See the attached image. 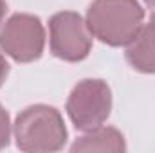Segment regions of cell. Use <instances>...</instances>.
<instances>
[{
	"label": "cell",
	"mask_w": 155,
	"mask_h": 153,
	"mask_svg": "<svg viewBox=\"0 0 155 153\" xmlns=\"http://www.w3.org/2000/svg\"><path fill=\"white\" fill-rule=\"evenodd\" d=\"M85 22L99 41L110 47H126L143 29L144 9L137 0H94Z\"/></svg>",
	"instance_id": "obj_1"
},
{
	"label": "cell",
	"mask_w": 155,
	"mask_h": 153,
	"mask_svg": "<svg viewBox=\"0 0 155 153\" xmlns=\"http://www.w3.org/2000/svg\"><path fill=\"white\" fill-rule=\"evenodd\" d=\"M16 148L25 153L60 151L67 142V128L61 114L49 105H33L15 121Z\"/></svg>",
	"instance_id": "obj_2"
},
{
	"label": "cell",
	"mask_w": 155,
	"mask_h": 153,
	"mask_svg": "<svg viewBox=\"0 0 155 153\" xmlns=\"http://www.w3.org/2000/svg\"><path fill=\"white\" fill-rule=\"evenodd\" d=\"M112 90L103 79H83L72 88L67 99V114L81 132H90L110 117Z\"/></svg>",
	"instance_id": "obj_3"
},
{
	"label": "cell",
	"mask_w": 155,
	"mask_h": 153,
	"mask_svg": "<svg viewBox=\"0 0 155 153\" xmlns=\"http://www.w3.org/2000/svg\"><path fill=\"white\" fill-rule=\"evenodd\" d=\"M0 47L18 63H31L38 60L45 47L41 20L25 13L13 15L0 27Z\"/></svg>",
	"instance_id": "obj_4"
},
{
	"label": "cell",
	"mask_w": 155,
	"mask_h": 153,
	"mask_svg": "<svg viewBox=\"0 0 155 153\" xmlns=\"http://www.w3.org/2000/svg\"><path fill=\"white\" fill-rule=\"evenodd\" d=\"M51 52L69 63L83 61L92 50V34L87 22L74 11L56 13L49 20Z\"/></svg>",
	"instance_id": "obj_5"
},
{
	"label": "cell",
	"mask_w": 155,
	"mask_h": 153,
	"mask_svg": "<svg viewBox=\"0 0 155 153\" xmlns=\"http://www.w3.org/2000/svg\"><path fill=\"white\" fill-rule=\"evenodd\" d=\"M126 61L132 69L143 74H155V13L150 24L126 45Z\"/></svg>",
	"instance_id": "obj_6"
},
{
	"label": "cell",
	"mask_w": 155,
	"mask_h": 153,
	"mask_svg": "<svg viewBox=\"0 0 155 153\" xmlns=\"http://www.w3.org/2000/svg\"><path fill=\"white\" fill-rule=\"evenodd\" d=\"M71 151H114V153H123L126 151V142L123 133L116 128H96L90 130L87 135L79 137L76 142L71 146Z\"/></svg>",
	"instance_id": "obj_7"
},
{
	"label": "cell",
	"mask_w": 155,
	"mask_h": 153,
	"mask_svg": "<svg viewBox=\"0 0 155 153\" xmlns=\"http://www.w3.org/2000/svg\"><path fill=\"white\" fill-rule=\"evenodd\" d=\"M9 139H11V119L5 108L0 105V150L9 146Z\"/></svg>",
	"instance_id": "obj_8"
},
{
	"label": "cell",
	"mask_w": 155,
	"mask_h": 153,
	"mask_svg": "<svg viewBox=\"0 0 155 153\" xmlns=\"http://www.w3.org/2000/svg\"><path fill=\"white\" fill-rule=\"evenodd\" d=\"M9 74V63L5 61V58H4V54L0 52V86L4 85V81H5V77Z\"/></svg>",
	"instance_id": "obj_9"
},
{
	"label": "cell",
	"mask_w": 155,
	"mask_h": 153,
	"mask_svg": "<svg viewBox=\"0 0 155 153\" xmlns=\"http://www.w3.org/2000/svg\"><path fill=\"white\" fill-rule=\"evenodd\" d=\"M5 11H7V4H5V0H0V24L5 16Z\"/></svg>",
	"instance_id": "obj_10"
},
{
	"label": "cell",
	"mask_w": 155,
	"mask_h": 153,
	"mask_svg": "<svg viewBox=\"0 0 155 153\" xmlns=\"http://www.w3.org/2000/svg\"><path fill=\"white\" fill-rule=\"evenodd\" d=\"M144 4L150 5V7H155V0H144Z\"/></svg>",
	"instance_id": "obj_11"
}]
</instances>
